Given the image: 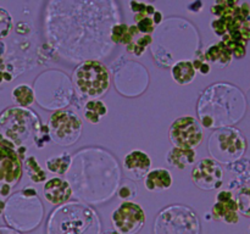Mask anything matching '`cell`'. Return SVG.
<instances>
[{
  "mask_svg": "<svg viewBox=\"0 0 250 234\" xmlns=\"http://www.w3.org/2000/svg\"><path fill=\"white\" fill-rule=\"evenodd\" d=\"M50 141L46 126H42L39 116L24 107H9L0 114V145L12 150L29 145L44 148Z\"/></svg>",
  "mask_w": 250,
  "mask_h": 234,
  "instance_id": "obj_1",
  "label": "cell"
},
{
  "mask_svg": "<svg viewBox=\"0 0 250 234\" xmlns=\"http://www.w3.org/2000/svg\"><path fill=\"white\" fill-rule=\"evenodd\" d=\"M46 234H100V221L94 210L85 205L63 204L51 212Z\"/></svg>",
  "mask_w": 250,
  "mask_h": 234,
  "instance_id": "obj_2",
  "label": "cell"
},
{
  "mask_svg": "<svg viewBox=\"0 0 250 234\" xmlns=\"http://www.w3.org/2000/svg\"><path fill=\"white\" fill-rule=\"evenodd\" d=\"M10 228L22 233L34 231L44 217V207L34 188H24L15 193L5 202L2 212Z\"/></svg>",
  "mask_w": 250,
  "mask_h": 234,
  "instance_id": "obj_3",
  "label": "cell"
},
{
  "mask_svg": "<svg viewBox=\"0 0 250 234\" xmlns=\"http://www.w3.org/2000/svg\"><path fill=\"white\" fill-rule=\"evenodd\" d=\"M73 84L83 97L98 99L107 93L111 78L107 68L97 60H87L81 63L72 75Z\"/></svg>",
  "mask_w": 250,
  "mask_h": 234,
  "instance_id": "obj_4",
  "label": "cell"
},
{
  "mask_svg": "<svg viewBox=\"0 0 250 234\" xmlns=\"http://www.w3.org/2000/svg\"><path fill=\"white\" fill-rule=\"evenodd\" d=\"M247 150V140L234 127H224L211 134L209 139V153L217 163L236 162Z\"/></svg>",
  "mask_w": 250,
  "mask_h": 234,
  "instance_id": "obj_5",
  "label": "cell"
},
{
  "mask_svg": "<svg viewBox=\"0 0 250 234\" xmlns=\"http://www.w3.org/2000/svg\"><path fill=\"white\" fill-rule=\"evenodd\" d=\"M200 223L197 214L182 205H172L156 217L154 234H199Z\"/></svg>",
  "mask_w": 250,
  "mask_h": 234,
  "instance_id": "obj_6",
  "label": "cell"
},
{
  "mask_svg": "<svg viewBox=\"0 0 250 234\" xmlns=\"http://www.w3.org/2000/svg\"><path fill=\"white\" fill-rule=\"evenodd\" d=\"M48 131L50 140L62 146L73 145L82 134V121L72 110L55 111L48 122Z\"/></svg>",
  "mask_w": 250,
  "mask_h": 234,
  "instance_id": "obj_7",
  "label": "cell"
},
{
  "mask_svg": "<svg viewBox=\"0 0 250 234\" xmlns=\"http://www.w3.org/2000/svg\"><path fill=\"white\" fill-rule=\"evenodd\" d=\"M168 138L176 148L195 150V148H198L204 140V132L202 124L195 117L186 115L178 117L171 124Z\"/></svg>",
  "mask_w": 250,
  "mask_h": 234,
  "instance_id": "obj_8",
  "label": "cell"
},
{
  "mask_svg": "<svg viewBox=\"0 0 250 234\" xmlns=\"http://www.w3.org/2000/svg\"><path fill=\"white\" fill-rule=\"evenodd\" d=\"M23 165L19 154L7 146L0 145V196L7 197L20 183Z\"/></svg>",
  "mask_w": 250,
  "mask_h": 234,
  "instance_id": "obj_9",
  "label": "cell"
},
{
  "mask_svg": "<svg viewBox=\"0 0 250 234\" xmlns=\"http://www.w3.org/2000/svg\"><path fill=\"white\" fill-rule=\"evenodd\" d=\"M146 212L133 201H124L111 214L114 231L119 234H137L146 224Z\"/></svg>",
  "mask_w": 250,
  "mask_h": 234,
  "instance_id": "obj_10",
  "label": "cell"
},
{
  "mask_svg": "<svg viewBox=\"0 0 250 234\" xmlns=\"http://www.w3.org/2000/svg\"><path fill=\"white\" fill-rule=\"evenodd\" d=\"M192 180L202 190L219 189L224 183V170L212 158H203L192 170Z\"/></svg>",
  "mask_w": 250,
  "mask_h": 234,
  "instance_id": "obj_11",
  "label": "cell"
},
{
  "mask_svg": "<svg viewBox=\"0 0 250 234\" xmlns=\"http://www.w3.org/2000/svg\"><path fill=\"white\" fill-rule=\"evenodd\" d=\"M211 217L215 221H222L227 224L238 223V206L229 190H222L216 195V202L211 209Z\"/></svg>",
  "mask_w": 250,
  "mask_h": 234,
  "instance_id": "obj_12",
  "label": "cell"
},
{
  "mask_svg": "<svg viewBox=\"0 0 250 234\" xmlns=\"http://www.w3.org/2000/svg\"><path fill=\"white\" fill-rule=\"evenodd\" d=\"M124 167L128 179L142 180L144 179L151 168V160L146 153L142 150H133L125 156Z\"/></svg>",
  "mask_w": 250,
  "mask_h": 234,
  "instance_id": "obj_13",
  "label": "cell"
},
{
  "mask_svg": "<svg viewBox=\"0 0 250 234\" xmlns=\"http://www.w3.org/2000/svg\"><path fill=\"white\" fill-rule=\"evenodd\" d=\"M43 194L46 201L55 206L66 204L72 196V187L68 180L62 178L54 177L46 180L43 185Z\"/></svg>",
  "mask_w": 250,
  "mask_h": 234,
  "instance_id": "obj_14",
  "label": "cell"
},
{
  "mask_svg": "<svg viewBox=\"0 0 250 234\" xmlns=\"http://www.w3.org/2000/svg\"><path fill=\"white\" fill-rule=\"evenodd\" d=\"M144 183L149 192H164L172 185V176L166 168H155L149 171Z\"/></svg>",
  "mask_w": 250,
  "mask_h": 234,
  "instance_id": "obj_15",
  "label": "cell"
},
{
  "mask_svg": "<svg viewBox=\"0 0 250 234\" xmlns=\"http://www.w3.org/2000/svg\"><path fill=\"white\" fill-rule=\"evenodd\" d=\"M166 160L172 167L178 170H185L188 166L193 165L197 160V153L194 149H181L173 146L167 153Z\"/></svg>",
  "mask_w": 250,
  "mask_h": 234,
  "instance_id": "obj_16",
  "label": "cell"
},
{
  "mask_svg": "<svg viewBox=\"0 0 250 234\" xmlns=\"http://www.w3.org/2000/svg\"><path fill=\"white\" fill-rule=\"evenodd\" d=\"M172 78L181 85H187L195 79L197 71L193 62L189 60H181L176 62L171 68Z\"/></svg>",
  "mask_w": 250,
  "mask_h": 234,
  "instance_id": "obj_17",
  "label": "cell"
},
{
  "mask_svg": "<svg viewBox=\"0 0 250 234\" xmlns=\"http://www.w3.org/2000/svg\"><path fill=\"white\" fill-rule=\"evenodd\" d=\"M204 58L208 63H215V65H219L221 68L229 66V62L232 61V55L229 54V51L225 48V45L221 41H220L219 44L209 46V48L207 49V51L204 53Z\"/></svg>",
  "mask_w": 250,
  "mask_h": 234,
  "instance_id": "obj_18",
  "label": "cell"
},
{
  "mask_svg": "<svg viewBox=\"0 0 250 234\" xmlns=\"http://www.w3.org/2000/svg\"><path fill=\"white\" fill-rule=\"evenodd\" d=\"M72 156H71V154L68 151H62L60 155L53 156L49 160H46V170L51 173L63 176L70 171L71 165H72Z\"/></svg>",
  "mask_w": 250,
  "mask_h": 234,
  "instance_id": "obj_19",
  "label": "cell"
},
{
  "mask_svg": "<svg viewBox=\"0 0 250 234\" xmlns=\"http://www.w3.org/2000/svg\"><path fill=\"white\" fill-rule=\"evenodd\" d=\"M84 118L89 123L98 124L104 116L107 115V106L99 99H90L84 105Z\"/></svg>",
  "mask_w": 250,
  "mask_h": 234,
  "instance_id": "obj_20",
  "label": "cell"
},
{
  "mask_svg": "<svg viewBox=\"0 0 250 234\" xmlns=\"http://www.w3.org/2000/svg\"><path fill=\"white\" fill-rule=\"evenodd\" d=\"M11 97L15 104H17V106L24 107V109L31 106L36 99L33 89L27 84H20L15 87L11 92Z\"/></svg>",
  "mask_w": 250,
  "mask_h": 234,
  "instance_id": "obj_21",
  "label": "cell"
},
{
  "mask_svg": "<svg viewBox=\"0 0 250 234\" xmlns=\"http://www.w3.org/2000/svg\"><path fill=\"white\" fill-rule=\"evenodd\" d=\"M24 170H26L29 179L33 183H36V184L44 183L46 180L45 170L42 167L41 163L38 162V160L34 156H28L24 160Z\"/></svg>",
  "mask_w": 250,
  "mask_h": 234,
  "instance_id": "obj_22",
  "label": "cell"
},
{
  "mask_svg": "<svg viewBox=\"0 0 250 234\" xmlns=\"http://www.w3.org/2000/svg\"><path fill=\"white\" fill-rule=\"evenodd\" d=\"M151 41H153L151 36L139 37V38H137L136 41L133 40L131 44H128V45L126 46L127 53L133 54V55H136V56H141L142 54L146 50V48L150 45Z\"/></svg>",
  "mask_w": 250,
  "mask_h": 234,
  "instance_id": "obj_23",
  "label": "cell"
},
{
  "mask_svg": "<svg viewBox=\"0 0 250 234\" xmlns=\"http://www.w3.org/2000/svg\"><path fill=\"white\" fill-rule=\"evenodd\" d=\"M138 194V189H137V185L134 183V180L131 179H125V182L122 183L121 187L117 190V196L121 200H125V201H131V199L137 196Z\"/></svg>",
  "mask_w": 250,
  "mask_h": 234,
  "instance_id": "obj_24",
  "label": "cell"
},
{
  "mask_svg": "<svg viewBox=\"0 0 250 234\" xmlns=\"http://www.w3.org/2000/svg\"><path fill=\"white\" fill-rule=\"evenodd\" d=\"M236 202L238 211L243 216L250 217V187H244L239 190Z\"/></svg>",
  "mask_w": 250,
  "mask_h": 234,
  "instance_id": "obj_25",
  "label": "cell"
},
{
  "mask_svg": "<svg viewBox=\"0 0 250 234\" xmlns=\"http://www.w3.org/2000/svg\"><path fill=\"white\" fill-rule=\"evenodd\" d=\"M134 22H136V27L139 33H143L144 36H150V33H153L155 29L153 19L146 16L144 14L134 15Z\"/></svg>",
  "mask_w": 250,
  "mask_h": 234,
  "instance_id": "obj_26",
  "label": "cell"
},
{
  "mask_svg": "<svg viewBox=\"0 0 250 234\" xmlns=\"http://www.w3.org/2000/svg\"><path fill=\"white\" fill-rule=\"evenodd\" d=\"M128 31V24L117 23L114 24L110 29V39L116 44H124L125 37Z\"/></svg>",
  "mask_w": 250,
  "mask_h": 234,
  "instance_id": "obj_27",
  "label": "cell"
},
{
  "mask_svg": "<svg viewBox=\"0 0 250 234\" xmlns=\"http://www.w3.org/2000/svg\"><path fill=\"white\" fill-rule=\"evenodd\" d=\"M12 29V19L9 12L0 7V39L7 37Z\"/></svg>",
  "mask_w": 250,
  "mask_h": 234,
  "instance_id": "obj_28",
  "label": "cell"
},
{
  "mask_svg": "<svg viewBox=\"0 0 250 234\" xmlns=\"http://www.w3.org/2000/svg\"><path fill=\"white\" fill-rule=\"evenodd\" d=\"M197 71H199V72L202 73V75H208V73H209L210 71H211V68H210L209 63H208L207 61H205V62H203L202 65L199 66V68H198Z\"/></svg>",
  "mask_w": 250,
  "mask_h": 234,
  "instance_id": "obj_29",
  "label": "cell"
},
{
  "mask_svg": "<svg viewBox=\"0 0 250 234\" xmlns=\"http://www.w3.org/2000/svg\"><path fill=\"white\" fill-rule=\"evenodd\" d=\"M0 234H21L10 227H0Z\"/></svg>",
  "mask_w": 250,
  "mask_h": 234,
  "instance_id": "obj_30",
  "label": "cell"
},
{
  "mask_svg": "<svg viewBox=\"0 0 250 234\" xmlns=\"http://www.w3.org/2000/svg\"><path fill=\"white\" fill-rule=\"evenodd\" d=\"M203 6H204V5H203V2L197 1V2H194V4H190L189 6H188V9H189V11H192V9H195L194 12H199L200 10H202Z\"/></svg>",
  "mask_w": 250,
  "mask_h": 234,
  "instance_id": "obj_31",
  "label": "cell"
},
{
  "mask_svg": "<svg viewBox=\"0 0 250 234\" xmlns=\"http://www.w3.org/2000/svg\"><path fill=\"white\" fill-rule=\"evenodd\" d=\"M154 16V19H153V22H154V24H159L161 22V14L160 12H158V11H155V14L153 15Z\"/></svg>",
  "mask_w": 250,
  "mask_h": 234,
  "instance_id": "obj_32",
  "label": "cell"
},
{
  "mask_svg": "<svg viewBox=\"0 0 250 234\" xmlns=\"http://www.w3.org/2000/svg\"><path fill=\"white\" fill-rule=\"evenodd\" d=\"M4 210H5V202L0 199V214H2Z\"/></svg>",
  "mask_w": 250,
  "mask_h": 234,
  "instance_id": "obj_33",
  "label": "cell"
},
{
  "mask_svg": "<svg viewBox=\"0 0 250 234\" xmlns=\"http://www.w3.org/2000/svg\"><path fill=\"white\" fill-rule=\"evenodd\" d=\"M102 234H119V233H117L116 231H106V232H104V233H102Z\"/></svg>",
  "mask_w": 250,
  "mask_h": 234,
  "instance_id": "obj_34",
  "label": "cell"
}]
</instances>
